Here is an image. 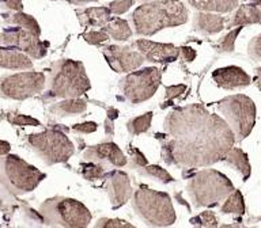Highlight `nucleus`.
<instances>
[{
    "label": "nucleus",
    "instance_id": "f257e3e1",
    "mask_svg": "<svg viewBox=\"0 0 261 228\" xmlns=\"http://www.w3.org/2000/svg\"><path fill=\"white\" fill-rule=\"evenodd\" d=\"M162 158L177 167H207L224 160L234 147L236 134L227 122L204 106L193 103L173 109L156 134Z\"/></svg>",
    "mask_w": 261,
    "mask_h": 228
},
{
    "label": "nucleus",
    "instance_id": "f03ea898",
    "mask_svg": "<svg viewBox=\"0 0 261 228\" xmlns=\"http://www.w3.org/2000/svg\"><path fill=\"white\" fill-rule=\"evenodd\" d=\"M188 20V10L179 0H151L132 14L139 36H154L163 28L175 27Z\"/></svg>",
    "mask_w": 261,
    "mask_h": 228
},
{
    "label": "nucleus",
    "instance_id": "7ed1b4c3",
    "mask_svg": "<svg viewBox=\"0 0 261 228\" xmlns=\"http://www.w3.org/2000/svg\"><path fill=\"white\" fill-rule=\"evenodd\" d=\"M90 89L91 84L83 63L63 59L53 64L48 81L49 97L79 98Z\"/></svg>",
    "mask_w": 261,
    "mask_h": 228
},
{
    "label": "nucleus",
    "instance_id": "20e7f679",
    "mask_svg": "<svg viewBox=\"0 0 261 228\" xmlns=\"http://www.w3.org/2000/svg\"><path fill=\"white\" fill-rule=\"evenodd\" d=\"M136 215L151 227H169L175 223V211L170 195L148 187H139L132 194Z\"/></svg>",
    "mask_w": 261,
    "mask_h": 228
},
{
    "label": "nucleus",
    "instance_id": "39448f33",
    "mask_svg": "<svg viewBox=\"0 0 261 228\" xmlns=\"http://www.w3.org/2000/svg\"><path fill=\"white\" fill-rule=\"evenodd\" d=\"M188 194L195 208L215 207L234 191L231 181L216 170H201L188 182Z\"/></svg>",
    "mask_w": 261,
    "mask_h": 228
},
{
    "label": "nucleus",
    "instance_id": "423d86ee",
    "mask_svg": "<svg viewBox=\"0 0 261 228\" xmlns=\"http://www.w3.org/2000/svg\"><path fill=\"white\" fill-rule=\"evenodd\" d=\"M41 215L45 223L55 227L82 228L91 221V213L77 200L68 197H53L41 205Z\"/></svg>",
    "mask_w": 261,
    "mask_h": 228
},
{
    "label": "nucleus",
    "instance_id": "0eeeda50",
    "mask_svg": "<svg viewBox=\"0 0 261 228\" xmlns=\"http://www.w3.org/2000/svg\"><path fill=\"white\" fill-rule=\"evenodd\" d=\"M218 111L236 134V140L248 137L256 124V106L246 95L237 94L218 102Z\"/></svg>",
    "mask_w": 261,
    "mask_h": 228
},
{
    "label": "nucleus",
    "instance_id": "6e6552de",
    "mask_svg": "<svg viewBox=\"0 0 261 228\" xmlns=\"http://www.w3.org/2000/svg\"><path fill=\"white\" fill-rule=\"evenodd\" d=\"M161 69L156 67H147L128 73L120 80L118 87L126 101L130 102L132 105H138L154 97L161 86Z\"/></svg>",
    "mask_w": 261,
    "mask_h": 228
},
{
    "label": "nucleus",
    "instance_id": "1a4fd4ad",
    "mask_svg": "<svg viewBox=\"0 0 261 228\" xmlns=\"http://www.w3.org/2000/svg\"><path fill=\"white\" fill-rule=\"evenodd\" d=\"M33 150L48 164L67 162L75 152L72 141L59 129H46L29 137Z\"/></svg>",
    "mask_w": 261,
    "mask_h": 228
},
{
    "label": "nucleus",
    "instance_id": "9d476101",
    "mask_svg": "<svg viewBox=\"0 0 261 228\" xmlns=\"http://www.w3.org/2000/svg\"><path fill=\"white\" fill-rule=\"evenodd\" d=\"M0 174L7 186L16 193L34 190L45 178L44 173H41L38 168L12 155L6 156L0 162Z\"/></svg>",
    "mask_w": 261,
    "mask_h": 228
},
{
    "label": "nucleus",
    "instance_id": "9b49d317",
    "mask_svg": "<svg viewBox=\"0 0 261 228\" xmlns=\"http://www.w3.org/2000/svg\"><path fill=\"white\" fill-rule=\"evenodd\" d=\"M45 75L41 72H20L0 79V95L12 99H26L41 93Z\"/></svg>",
    "mask_w": 261,
    "mask_h": 228
},
{
    "label": "nucleus",
    "instance_id": "f8f14e48",
    "mask_svg": "<svg viewBox=\"0 0 261 228\" xmlns=\"http://www.w3.org/2000/svg\"><path fill=\"white\" fill-rule=\"evenodd\" d=\"M0 42L23 50L33 59H41L46 54V44L40 40V37L23 27L6 28L0 36Z\"/></svg>",
    "mask_w": 261,
    "mask_h": 228
},
{
    "label": "nucleus",
    "instance_id": "ddd939ff",
    "mask_svg": "<svg viewBox=\"0 0 261 228\" xmlns=\"http://www.w3.org/2000/svg\"><path fill=\"white\" fill-rule=\"evenodd\" d=\"M106 63L117 73H126L138 69L146 61L139 50H134L130 46L108 45L102 48Z\"/></svg>",
    "mask_w": 261,
    "mask_h": 228
},
{
    "label": "nucleus",
    "instance_id": "4468645a",
    "mask_svg": "<svg viewBox=\"0 0 261 228\" xmlns=\"http://www.w3.org/2000/svg\"><path fill=\"white\" fill-rule=\"evenodd\" d=\"M105 190L113 209L125 205L132 197V185L129 175L120 170H113L105 174Z\"/></svg>",
    "mask_w": 261,
    "mask_h": 228
},
{
    "label": "nucleus",
    "instance_id": "2eb2a0df",
    "mask_svg": "<svg viewBox=\"0 0 261 228\" xmlns=\"http://www.w3.org/2000/svg\"><path fill=\"white\" fill-rule=\"evenodd\" d=\"M83 160L98 163L105 167H122L126 164L125 155L112 141H105L97 146L89 147L83 154Z\"/></svg>",
    "mask_w": 261,
    "mask_h": 228
},
{
    "label": "nucleus",
    "instance_id": "dca6fc26",
    "mask_svg": "<svg viewBox=\"0 0 261 228\" xmlns=\"http://www.w3.org/2000/svg\"><path fill=\"white\" fill-rule=\"evenodd\" d=\"M135 46L142 53L146 61L158 63V64H167L173 63L178 59L181 49L171 44H161L148 40L135 41Z\"/></svg>",
    "mask_w": 261,
    "mask_h": 228
},
{
    "label": "nucleus",
    "instance_id": "f3484780",
    "mask_svg": "<svg viewBox=\"0 0 261 228\" xmlns=\"http://www.w3.org/2000/svg\"><path fill=\"white\" fill-rule=\"evenodd\" d=\"M212 79L220 89L234 90L250 84V76L240 67H224L218 68L212 73Z\"/></svg>",
    "mask_w": 261,
    "mask_h": 228
},
{
    "label": "nucleus",
    "instance_id": "a211bd4d",
    "mask_svg": "<svg viewBox=\"0 0 261 228\" xmlns=\"http://www.w3.org/2000/svg\"><path fill=\"white\" fill-rule=\"evenodd\" d=\"M79 22L85 27H103L112 18L109 7H90L76 12Z\"/></svg>",
    "mask_w": 261,
    "mask_h": 228
},
{
    "label": "nucleus",
    "instance_id": "6ab92c4d",
    "mask_svg": "<svg viewBox=\"0 0 261 228\" xmlns=\"http://www.w3.org/2000/svg\"><path fill=\"white\" fill-rule=\"evenodd\" d=\"M224 27V18L218 14L210 12H199L195 15L193 28L203 34H215L222 32Z\"/></svg>",
    "mask_w": 261,
    "mask_h": 228
},
{
    "label": "nucleus",
    "instance_id": "aec40b11",
    "mask_svg": "<svg viewBox=\"0 0 261 228\" xmlns=\"http://www.w3.org/2000/svg\"><path fill=\"white\" fill-rule=\"evenodd\" d=\"M87 103L81 98H65L64 101H60L55 103L50 107V111L53 116L59 118L68 117V116H77L86 111Z\"/></svg>",
    "mask_w": 261,
    "mask_h": 228
},
{
    "label": "nucleus",
    "instance_id": "412c9836",
    "mask_svg": "<svg viewBox=\"0 0 261 228\" xmlns=\"http://www.w3.org/2000/svg\"><path fill=\"white\" fill-rule=\"evenodd\" d=\"M0 67L14 69H29L33 67L32 60L15 49L0 48Z\"/></svg>",
    "mask_w": 261,
    "mask_h": 228
},
{
    "label": "nucleus",
    "instance_id": "4be33fe9",
    "mask_svg": "<svg viewBox=\"0 0 261 228\" xmlns=\"http://www.w3.org/2000/svg\"><path fill=\"white\" fill-rule=\"evenodd\" d=\"M224 160H226L227 164L234 167V168L242 175L244 181H246V179L250 177V174H252V168H250V163H249L248 156H246V154H245L242 150H240V148L232 147L231 150L228 151V154L226 155Z\"/></svg>",
    "mask_w": 261,
    "mask_h": 228
},
{
    "label": "nucleus",
    "instance_id": "5701e85b",
    "mask_svg": "<svg viewBox=\"0 0 261 228\" xmlns=\"http://www.w3.org/2000/svg\"><path fill=\"white\" fill-rule=\"evenodd\" d=\"M189 4L200 11L228 12L238 4V0H188Z\"/></svg>",
    "mask_w": 261,
    "mask_h": 228
},
{
    "label": "nucleus",
    "instance_id": "b1692460",
    "mask_svg": "<svg viewBox=\"0 0 261 228\" xmlns=\"http://www.w3.org/2000/svg\"><path fill=\"white\" fill-rule=\"evenodd\" d=\"M102 28L106 30L109 37H112L116 41H126L132 37V30H130L128 22L121 19V18H117V16L110 18L106 26H103Z\"/></svg>",
    "mask_w": 261,
    "mask_h": 228
},
{
    "label": "nucleus",
    "instance_id": "393cba45",
    "mask_svg": "<svg viewBox=\"0 0 261 228\" xmlns=\"http://www.w3.org/2000/svg\"><path fill=\"white\" fill-rule=\"evenodd\" d=\"M261 20V11L254 4H245L241 6L240 10L236 12L234 19L230 24L231 26H242L248 23H258Z\"/></svg>",
    "mask_w": 261,
    "mask_h": 228
},
{
    "label": "nucleus",
    "instance_id": "a878e982",
    "mask_svg": "<svg viewBox=\"0 0 261 228\" xmlns=\"http://www.w3.org/2000/svg\"><path fill=\"white\" fill-rule=\"evenodd\" d=\"M222 213L226 215H244L245 213V201L242 197V193L240 190L231 191L228 197L224 200V204L220 208Z\"/></svg>",
    "mask_w": 261,
    "mask_h": 228
},
{
    "label": "nucleus",
    "instance_id": "bb28decb",
    "mask_svg": "<svg viewBox=\"0 0 261 228\" xmlns=\"http://www.w3.org/2000/svg\"><path fill=\"white\" fill-rule=\"evenodd\" d=\"M152 116H154L152 111H147V113L143 114V116L132 118V120H129V121L126 122V129H128V132H129L130 134H134V136L146 133L147 130L150 129L151 121H152Z\"/></svg>",
    "mask_w": 261,
    "mask_h": 228
},
{
    "label": "nucleus",
    "instance_id": "cd10ccee",
    "mask_svg": "<svg viewBox=\"0 0 261 228\" xmlns=\"http://www.w3.org/2000/svg\"><path fill=\"white\" fill-rule=\"evenodd\" d=\"M10 22L14 24H18V26H22L23 28L29 30V32H32L33 34H36V36L40 37L41 34V28L37 23V20L30 15H26L23 12H16L14 15L10 18Z\"/></svg>",
    "mask_w": 261,
    "mask_h": 228
},
{
    "label": "nucleus",
    "instance_id": "c85d7f7f",
    "mask_svg": "<svg viewBox=\"0 0 261 228\" xmlns=\"http://www.w3.org/2000/svg\"><path fill=\"white\" fill-rule=\"evenodd\" d=\"M140 174L147 175V177H152V178L158 179L159 182L162 183H170L174 181V178L169 174V171H166L161 166H156V164H152V166L147 164L146 167L140 168Z\"/></svg>",
    "mask_w": 261,
    "mask_h": 228
},
{
    "label": "nucleus",
    "instance_id": "c756f323",
    "mask_svg": "<svg viewBox=\"0 0 261 228\" xmlns=\"http://www.w3.org/2000/svg\"><path fill=\"white\" fill-rule=\"evenodd\" d=\"M106 174V167L94 162H87L82 164V175L89 181L103 178Z\"/></svg>",
    "mask_w": 261,
    "mask_h": 228
},
{
    "label": "nucleus",
    "instance_id": "7c9ffc66",
    "mask_svg": "<svg viewBox=\"0 0 261 228\" xmlns=\"http://www.w3.org/2000/svg\"><path fill=\"white\" fill-rule=\"evenodd\" d=\"M191 223L193 225L197 224V225H201V227H216L219 224V220H218L214 212L204 211L199 216H196L195 219H192Z\"/></svg>",
    "mask_w": 261,
    "mask_h": 228
},
{
    "label": "nucleus",
    "instance_id": "2f4dec72",
    "mask_svg": "<svg viewBox=\"0 0 261 228\" xmlns=\"http://www.w3.org/2000/svg\"><path fill=\"white\" fill-rule=\"evenodd\" d=\"M83 37H85L86 42H89V44L91 45H99L102 44V42H105V41L109 40V34H108L106 30H103V28L86 33Z\"/></svg>",
    "mask_w": 261,
    "mask_h": 228
},
{
    "label": "nucleus",
    "instance_id": "473e14b6",
    "mask_svg": "<svg viewBox=\"0 0 261 228\" xmlns=\"http://www.w3.org/2000/svg\"><path fill=\"white\" fill-rule=\"evenodd\" d=\"M95 227H101V228H132L134 225L125 220H121V219H106V217H102L97 221L95 224Z\"/></svg>",
    "mask_w": 261,
    "mask_h": 228
},
{
    "label": "nucleus",
    "instance_id": "72a5a7b5",
    "mask_svg": "<svg viewBox=\"0 0 261 228\" xmlns=\"http://www.w3.org/2000/svg\"><path fill=\"white\" fill-rule=\"evenodd\" d=\"M241 30H242V27L240 26V27H237L236 30H232L224 37L219 44V52H232L234 50V42H236L237 36L240 34Z\"/></svg>",
    "mask_w": 261,
    "mask_h": 228
},
{
    "label": "nucleus",
    "instance_id": "f704fd0d",
    "mask_svg": "<svg viewBox=\"0 0 261 228\" xmlns=\"http://www.w3.org/2000/svg\"><path fill=\"white\" fill-rule=\"evenodd\" d=\"M129 155H130V164L134 168H143V167H146L148 163H147L146 156L138 150V148H135V147H129Z\"/></svg>",
    "mask_w": 261,
    "mask_h": 228
},
{
    "label": "nucleus",
    "instance_id": "c9c22d12",
    "mask_svg": "<svg viewBox=\"0 0 261 228\" xmlns=\"http://www.w3.org/2000/svg\"><path fill=\"white\" fill-rule=\"evenodd\" d=\"M134 4L135 0H116V2L109 4V10L112 14L120 15V14H124V12L128 11Z\"/></svg>",
    "mask_w": 261,
    "mask_h": 228
},
{
    "label": "nucleus",
    "instance_id": "e433bc0d",
    "mask_svg": "<svg viewBox=\"0 0 261 228\" xmlns=\"http://www.w3.org/2000/svg\"><path fill=\"white\" fill-rule=\"evenodd\" d=\"M249 54L254 59V60L261 61V36L254 37L250 44H249Z\"/></svg>",
    "mask_w": 261,
    "mask_h": 228
},
{
    "label": "nucleus",
    "instance_id": "4c0bfd02",
    "mask_svg": "<svg viewBox=\"0 0 261 228\" xmlns=\"http://www.w3.org/2000/svg\"><path fill=\"white\" fill-rule=\"evenodd\" d=\"M97 124L94 121H87V122H83V124H76V125L72 126V130L73 132H76V133H83V134H87V133H93L97 130Z\"/></svg>",
    "mask_w": 261,
    "mask_h": 228
},
{
    "label": "nucleus",
    "instance_id": "58836bf2",
    "mask_svg": "<svg viewBox=\"0 0 261 228\" xmlns=\"http://www.w3.org/2000/svg\"><path fill=\"white\" fill-rule=\"evenodd\" d=\"M10 121L12 124H16V125H33L38 126L40 125V121L33 117H28V116H15V117H10Z\"/></svg>",
    "mask_w": 261,
    "mask_h": 228
},
{
    "label": "nucleus",
    "instance_id": "ea45409f",
    "mask_svg": "<svg viewBox=\"0 0 261 228\" xmlns=\"http://www.w3.org/2000/svg\"><path fill=\"white\" fill-rule=\"evenodd\" d=\"M187 90V86L185 84H178V86H171V87H167L166 89V99H173V98L178 97L179 94L185 93Z\"/></svg>",
    "mask_w": 261,
    "mask_h": 228
},
{
    "label": "nucleus",
    "instance_id": "a19ab883",
    "mask_svg": "<svg viewBox=\"0 0 261 228\" xmlns=\"http://www.w3.org/2000/svg\"><path fill=\"white\" fill-rule=\"evenodd\" d=\"M105 134L108 137H113L114 134V125H113V120L112 118H106L105 121Z\"/></svg>",
    "mask_w": 261,
    "mask_h": 228
},
{
    "label": "nucleus",
    "instance_id": "79ce46f5",
    "mask_svg": "<svg viewBox=\"0 0 261 228\" xmlns=\"http://www.w3.org/2000/svg\"><path fill=\"white\" fill-rule=\"evenodd\" d=\"M181 50H182V54H184V57H185V60H188V61L195 60V57H196L195 49L189 48V46H185V48H182Z\"/></svg>",
    "mask_w": 261,
    "mask_h": 228
},
{
    "label": "nucleus",
    "instance_id": "37998d69",
    "mask_svg": "<svg viewBox=\"0 0 261 228\" xmlns=\"http://www.w3.org/2000/svg\"><path fill=\"white\" fill-rule=\"evenodd\" d=\"M7 8L11 10H20L22 8V0H3Z\"/></svg>",
    "mask_w": 261,
    "mask_h": 228
},
{
    "label": "nucleus",
    "instance_id": "c03bdc74",
    "mask_svg": "<svg viewBox=\"0 0 261 228\" xmlns=\"http://www.w3.org/2000/svg\"><path fill=\"white\" fill-rule=\"evenodd\" d=\"M8 151H10V146H8L6 141H0V155L7 154Z\"/></svg>",
    "mask_w": 261,
    "mask_h": 228
},
{
    "label": "nucleus",
    "instance_id": "a18cd8bd",
    "mask_svg": "<svg viewBox=\"0 0 261 228\" xmlns=\"http://www.w3.org/2000/svg\"><path fill=\"white\" fill-rule=\"evenodd\" d=\"M118 116V110L114 109V107H112V109L108 110V117L112 118V120H114V118H117Z\"/></svg>",
    "mask_w": 261,
    "mask_h": 228
},
{
    "label": "nucleus",
    "instance_id": "49530a36",
    "mask_svg": "<svg viewBox=\"0 0 261 228\" xmlns=\"http://www.w3.org/2000/svg\"><path fill=\"white\" fill-rule=\"evenodd\" d=\"M68 2L72 4H86L91 3V2H97V0H68Z\"/></svg>",
    "mask_w": 261,
    "mask_h": 228
},
{
    "label": "nucleus",
    "instance_id": "de8ad7c7",
    "mask_svg": "<svg viewBox=\"0 0 261 228\" xmlns=\"http://www.w3.org/2000/svg\"><path fill=\"white\" fill-rule=\"evenodd\" d=\"M254 81H256L257 87H258V89H261V73L256 77V79H254Z\"/></svg>",
    "mask_w": 261,
    "mask_h": 228
},
{
    "label": "nucleus",
    "instance_id": "09e8293b",
    "mask_svg": "<svg viewBox=\"0 0 261 228\" xmlns=\"http://www.w3.org/2000/svg\"><path fill=\"white\" fill-rule=\"evenodd\" d=\"M254 3H256L257 7H261V0H254Z\"/></svg>",
    "mask_w": 261,
    "mask_h": 228
},
{
    "label": "nucleus",
    "instance_id": "8fccbe9b",
    "mask_svg": "<svg viewBox=\"0 0 261 228\" xmlns=\"http://www.w3.org/2000/svg\"><path fill=\"white\" fill-rule=\"evenodd\" d=\"M150 2H151V0H150Z\"/></svg>",
    "mask_w": 261,
    "mask_h": 228
}]
</instances>
